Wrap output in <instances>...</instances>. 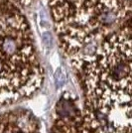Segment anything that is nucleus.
<instances>
[{"label":"nucleus","mask_w":132,"mask_h":133,"mask_svg":"<svg viewBox=\"0 0 132 133\" xmlns=\"http://www.w3.org/2000/svg\"><path fill=\"white\" fill-rule=\"evenodd\" d=\"M75 70L83 82L84 103L105 131L131 133L130 25L108 35Z\"/></svg>","instance_id":"1"},{"label":"nucleus","mask_w":132,"mask_h":133,"mask_svg":"<svg viewBox=\"0 0 132 133\" xmlns=\"http://www.w3.org/2000/svg\"><path fill=\"white\" fill-rule=\"evenodd\" d=\"M61 49L74 69L108 35L130 25L126 0H50Z\"/></svg>","instance_id":"2"},{"label":"nucleus","mask_w":132,"mask_h":133,"mask_svg":"<svg viewBox=\"0 0 132 133\" xmlns=\"http://www.w3.org/2000/svg\"><path fill=\"white\" fill-rule=\"evenodd\" d=\"M44 82L34 36L20 9L0 0V107L33 96Z\"/></svg>","instance_id":"3"},{"label":"nucleus","mask_w":132,"mask_h":133,"mask_svg":"<svg viewBox=\"0 0 132 133\" xmlns=\"http://www.w3.org/2000/svg\"><path fill=\"white\" fill-rule=\"evenodd\" d=\"M56 114L52 133H108L91 109L70 94L58 102Z\"/></svg>","instance_id":"4"},{"label":"nucleus","mask_w":132,"mask_h":133,"mask_svg":"<svg viewBox=\"0 0 132 133\" xmlns=\"http://www.w3.org/2000/svg\"><path fill=\"white\" fill-rule=\"evenodd\" d=\"M0 133H41L38 123L26 110L0 113Z\"/></svg>","instance_id":"5"},{"label":"nucleus","mask_w":132,"mask_h":133,"mask_svg":"<svg viewBox=\"0 0 132 133\" xmlns=\"http://www.w3.org/2000/svg\"><path fill=\"white\" fill-rule=\"evenodd\" d=\"M54 78H55V83L60 88V87H63L65 83H66V75H65V72L62 68H58L57 71L55 72V75H54Z\"/></svg>","instance_id":"6"},{"label":"nucleus","mask_w":132,"mask_h":133,"mask_svg":"<svg viewBox=\"0 0 132 133\" xmlns=\"http://www.w3.org/2000/svg\"><path fill=\"white\" fill-rule=\"evenodd\" d=\"M42 39H43V43H44L47 53H49L53 48V42H54L53 41V35L50 31H45L42 35Z\"/></svg>","instance_id":"7"},{"label":"nucleus","mask_w":132,"mask_h":133,"mask_svg":"<svg viewBox=\"0 0 132 133\" xmlns=\"http://www.w3.org/2000/svg\"><path fill=\"white\" fill-rule=\"evenodd\" d=\"M8 1L17 6L18 8H21V7H27V6L31 5L35 0H8Z\"/></svg>","instance_id":"8"}]
</instances>
